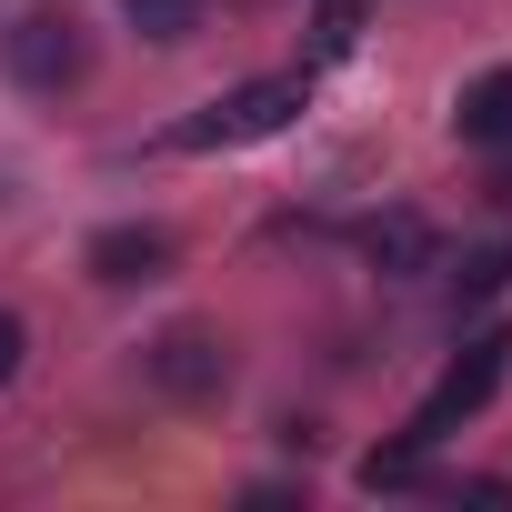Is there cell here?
<instances>
[{"label":"cell","mask_w":512,"mask_h":512,"mask_svg":"<svg viewBox=\"0 0 512 512\" xmlns=\"http://www.w3.org/2000/svg\"><path fill=\"white\" fill-rule=\"evenodd\" d=\"M452 131H462L472 151H502V141H512V71L472 81V91H462V111H452Z\"/></svg>","instance_id":"8"},{"label":"cell","mask_w":512,"mask_h":512,"mask_svg":"<svg viewBox=\"0 0 512 512\" xmlns=\"http://www.w3.org/2000/svg\"><path fill=\"white\" fill-rule=\"evenodd\" d=\"M21 352H31V332H21V312H0V382L21 372Z\"/></svg>","instance_id":"11"},{"label":"cell","mask_w":512,"mask_h":512,"mask_svg":"<svg viewBox=\"0 0 512 512\" xmlns=\"http://www.w3.org/2000/svg\"><path fill=\"white\" fill-rule=\"evenodd\" d=\"M492 201H512V141L492 151Z\"/></svg>","instance_id":"12"},{"label":"cell","mask_w":512,"mask_h":512,"mask_svg":"<svg viewBox=\"0 0 512 512\" xmlns=\"http://www.w3.org/2000/svg\"><path fill=\"white\" fill-rule=\"evenodd\" d=\"M141 372H151V392H171V402H221L231 392V352L211 342V332H161L151 352H141Z\"/></svg>","instance_id":"4"},{"label":"cell","mask_w":512,"mask_h":512,"mask_svg":"<svg viewBox=\"0 0 512 512\" xmlns=\"http://www.w3.org/2000/svg\"><path fill=\"white\" fill-rule=\"evenodd\" d=\"M121 11H131V31H141V41H161V51L201 31V0H121Z\"/></svg>","instance_id":"9"},{"label":"cell","mask_w":512,"mask_h":512,"mask_svg":"<svg viewBox=\"0 0 512 512\" xmlns=\"http://www.w3.org/2000/svg\"><path fill=\"white\" fill-rule=\"evenodd\" d=\"M362 262L392 272V282H402V272H432V221H422V211H372V221H362Z\"/></svg>","instance_id":"6"},{"label":"cell","mask_w":512,"mask_h":512,"mask_svg":"<svg viewBox=\"0 0 512 512\" xmlns=\"http://www.w3.org/2000/svg\"><path fill=\"white\" fill-rule=\"evenodd\" d=\"M362 492H442V472H432V442H382V452H362Z\"/></svg>","instance_id":"7"},{"label":"cell","mask_w":512,"mask_h":512,"mask_svg":"<svg viewBox=\"0 0 512 512\" xmlns=\"http://www.w3.org/2000/svg\"><path fill=\"white\" fill-rule=\"evenodd\" d=\"M502 282H512V241H492V251H462V272H452V292H462V302H492Z\"/></svg>","instance_id":"10"},{"label":"cell","mask_w":512,"mask_h":512,"mask_svg":"<svg viewBox=\"0 0 512 512\" xmlns=\"http://www.w3.org/2000/svg\"><path fill=\"white\" fill-rule=\"evenodd\" d=\"M312 101V81L302 71H282V81H241L231 101H211V111H191L181 131H171V151H231V141H272V131H292V111Z\"/></svg>","instance_id":"1"},{"label":"cell","mask_w":512,"mask_h":512,"mask_svg":"<svg viewBox=\"0 0 512 512\" xmlns=\"http://www.w3.org/2000/svg\"><path fill=\"white\" fill-rule=\"evenodd\" d=\"M502 362H512V332H472V342H462V352L442 362V382L422 392V412H412V442H442L452 422H472V412L492 402Z\"/></svg>","instance_id":"2"},{"label":"cell","mask_w":512,"mask_h":512,"mask_svg":"<svg viewBox=\"0 0 512 512\" xmlns=\"http://www.w3.org/2000/svg\"><path fill=\"white\" fill-rule=\"evenodd\" d=\"M171 251H181V241H171L161 221H111V231H91V272H101L111 292H131V282H161V272H171Z\"/></svg>","instance_id":"5"},{"label":"cell","mask_w":512,"mask_h":512,"mask_svg":"<svg viewBox=\"0 0 512 512\" xmlns=\"http://www.w3.org/2000/svg\"><path fill=\"white\" fill-rule=\"evenodd\" d=\"M241 11H262V0H241Z\"/></svg>","instance_id":"13"},{"label":"cell","mask_w":512,"mask_h":512,"mask_svg":"<svg viewBox=\"0 0 512 512\" xmlns=\"http://www.w3.org/2000/svg\"><path fill=\"white\" fill-rule=\"evenodd\" d=\"M0 61H11V81H21V91H71V81L91 71V41H81V21H71V11H31V21H11Z\"/></svg>","instance_id":"3"}]
</instances>
